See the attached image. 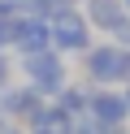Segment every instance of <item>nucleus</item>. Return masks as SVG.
I'll return each instance as SVG.
<instances>
[{"instance_id":"f257e3e1","label":"nucleus","mask_w":130,"mask_h":134,"mask_svg":"<svg viewBox=\"0 0 130 134\" xmlns=\"http://www.w3.org/2000/svg\"><path fill=\"white\" fill-rule=\"evenodd\" d=\"M48 35H52V52L61 56H82L87 48L95 43V30L87 26L82 9H61L48 18Z\"/></svg>"},{"instance_id":"f03ea898","label":"nucleus","mask_w":130,"mask_h":134,"mask_svg":"<svg viewBox=\"0 0 130 134\" xmlns=\"http://www.w3.org/2000/svg\"><path fill=\"white\" fill-rule=\"evenodd\" d=\"M22 78L30 82L39 95H56L61 87L69 82V56H61V52H52V48H43V52H30V56H22Z\"/></svg>"},{"instance_id":"7ed1b4c3","label":"nucleus","mask_w":130,"mask_h":134,"mask_svg":"<svg viewBox=\"0 0 130 134\" xmlns=\"http://www.w3.org/2000/svg\"><path fill=\"white\" fill-rule=\"evenodd\" d=\"M121 56H126V48H117L113 39H104V43H91L82 52V74L91 87H121Z\"/></svg>"},{"instance_id":"20e7f679","label":"nucleus","mask_w":130,"mask_h":134,"mask_svg":"<svg viewBox=\"0 0 130 134\" xmlns=\"http://www.w3.org/2000/svg\"><path fill=\"white\" fill-rule=\"evenodd\" d=\"M87 121H91V125H100V130H126V125H130L126 91H117V87H91Z\"/></svg>"},{"instance_id":"39448f33","label":"nucleus","mask_w":130,"mask_h":134,"mask_svg":"<svg viewBox=\"0 0 130 134\" xmlns=\"http://www.w3.org/2000/svg\"><path fill=\"white\" fill-rule=\"evenodd\" d=\"M43 104H48V95H39L30 82H22V87H13V82H9V87L0 91V113H4L13 125H26Z\"/></svg>"},{"instance_id":"423d86ee","label":"nucleus","mask_w":130,"mask_h":134,"mask_svg":"<svg viewBox=\"0 0 130 134\" xmlns=\"http://www.w3.org/2000/svg\"><path fill=\"white\" fill-rule=\"evenodd\" d=\"M78 9H82L87 26H91V30H100V35H108V39H113V35H117V30L130 22L121 0H82Z\"/></svg>"},{"instance_id":"0eeeda50","label":"nucleus","mask_w":130,"mask_h":134,"mask_svg":"<svg viewBox=\"0 0 130 134\" xmlns=\"http://www.w3.org/2000/svg\"><path fill=\"white\" fill-rule=\"evenodd\" d=\"M43 48H52L48 22L30 18V13H17V18H13V52L17 56H30V52H43Z\"/></svg>"},{"instance_id":"6e6552de","label":"nucleus","mask_w":130,"mask_h":134,"mask_svg":"<svg viewBox=\"0 0 130 134\" xmlns=\"http://www.w3.org/2000/svg\"><path fill=\"white\" fill-rule=\"evenodd\" d=\"M69 130H74V117H69L56 99H48V104L26 121V134H69Z\"/></svg>"},{"instance_id":"1a4fd4ad","label":"nucleus","mask_w":130,"mask_h":134,"mask_svg":"<svg viewBox=\"0 0 130 134\" xmlns=\"http://www.w3.org/2000/svg\"><path fill=\"white\" fill-rule=\"evenodd\" d=\"M52 99H56L74 121H82V117H87V104H91V82H65Z\"/></svg>"},{"instance_id":"9d476101","label":"nucleus","mask_w":130,"mask_h":134,"mask_svg":"<svg viewBox=\"0 0 130 134\" xmlns=\"http://www.w3.org/2000/svg\"><path fill=\"white\" fill-rule=\"evenodd\" d=\"M65 9V0H22V13H30V18H43L48 22L52 13H61Z\"/></svg>"},{"instance_id":"9b49d317","label":"nucleus","mask_w":130,"mask_h":134,"mask_svg":"<svg viewBox=\"0 0 130 134\" xmlns=\"http://www.w3.org/2000/svg\"><path fill=\"white\" fill-rule=\"evenodd\" d=\"M0 52H13V18H0Z\"/></svg>"},{"instance_id":"f8f14e48","label":"nucleus","mask_w":130,"mask_h":134,"mask_svg":"<svg viewBox=\"0 0 130 134\" xmlns=\"http://www.w3.org/2000/svg\"><path fill=\"white\" fill-rule=\"evenodd\" d=\"M13 82V61H9V52H0V91Z\"/></svg>"},{"instance_id":"ddd939ff","label":"nucleus","mask_w":130,"mask_h":134,"mask_svg":"<svg viewBox=\"0 0 130 134\" xmlns=\"http://www.w3.org/2000/svg\"><path fill=\"white\" fill-rule=\"evenodd\" d=\"M22 13V0H0V18H17Z\"/></svg>"},{"instance_id":"4468645a","label":"nucleus","mask_w":130,"mask_h":134,"mask_svg":"<svg viewBox=\"0 0 130 134\" xmlns=\"http://www.w3.org/2000/svg\"><path fill=\"white\" fill-rule=\"evenodd\" d=\"M113 43H117V48H130V22L117 30V35H113Z\"/></svg>"},{"instance_id":"2eb2a0df","label":"nucleus","mask_w":130,"mask_h":134,"mask_svg":"<svg viewBox=\"0 0 130 134\" xmlns=\"http://www.w3.org/2000/svg\"><path fill=\"white\" fill-rule=\"evenodd\" d=\"M69 134H100V130H95V125L82 117V121H74V130H69Z\"/></svg>"},{"instance_id":"dca6fc26","label":"nucleus","mask_w":130,"mask_h":134,"mask_svg":"<svg viewBox=\"0 0 130 134\" xmlns=\"http://www.w3.org/2000/svg\"><path fill=\"white\" fill-rule=\"evenodd\" d=\"M121 87H130V48H126V56H121Z\"/></svg>"},{"instance_id":"f3484780","label":"nucleus","mask_w":130,"mask_h":134,"mask_svg":"<svg viewBox=\"0 0 130 134\" xmlns=\"http://www.w3.org/2000/svg\"><path fill=\"white\" fill-rule=\"evenodd\" d=\"M9 130H13V121H9V117L0 113V134H9Z\"/></svg>"},{"instance_id":"a211bd4d","label":"nucleus","mask_w":130,"mask_h":134,"mask_svg":"<svg viewBox=\"0 0 130 134\" xmlns=\"http://www.w3.org/2000/svg\"><path fill=\"white\" fill-rule=\"evenodd\" d=\"M121 4H126V18H130V0H121Z\"/></svg>"},{"instance_id":"6ab92c4d","label":"nucleus","mask_w":130,"mask_h":134,"mask_svg":"<svg viewBox=\"0 0 130 134\" xmlns=\"http://www.w3.org/2000/svg\"><path fill=\"white\" fill-rule=\"evenodd\" d=\"M9 134H26V130H17V125H13V130H9Z\"/></svg>"},{"instance_id":"aec40b11","label":"nucleus","mask_w":130,"mask_h":134,"mask_svg":"<svg viewBox=\"0 0 130 134\" xmlns=\"http://www.w3.org/2000/svg\"><path fill=\"white\" fill-rule=\"evenodd\" d=\"M126 104H130V87H126Z\"/></svg>"}]
</instances>
